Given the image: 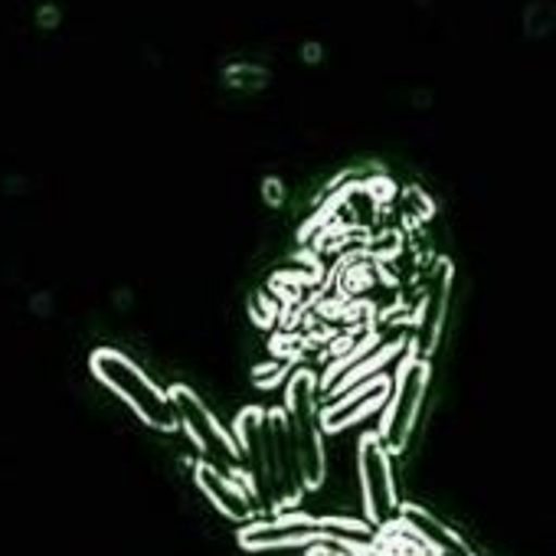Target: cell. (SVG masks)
Wrapping results in <instances>:
<instances>
[{
    "mask_svg": "<svg viewBox=\"0 0 556 556\" xmlns=\"http://www.w3.org/2000/svg\"><path fill=\"white\" fill-rule=\"evenodd\" d=\"M174 400H177V409L184 416V429L193 435V442L200 445V452H210L213 455V465L226 475H245V458H242V448L216 426V419L197 403L193 393L187 390H174Z\"/></svg>",
    "mask_w": 556,
    "mask_h": 556,
    "instance_id": "277c9868",
    "label": "cell"
},
{
    "mask_svg": "<svg viewBox=\"0 0 556 556\" xmlns=\"http://www.w3.org/2000/svg\"><path fill=\"white\" fill-rule=\"evenodd\" d=\"M426 383H429V364L422 357L403 361L400 377H396V393L390 400V409H387L383 429H380V439H383L390 455H400L406 448V442L413 435V426H416V413L422 406Z\"/></svg>",
    "mask_w": 556,
    "mask_h": 556,
    "instance_id": "3957f363",
    "label": "cell"
},
{
    "mask_svg": "<svg viewBox=\"0 0 556 556\" xmlns=\"http://www.w3.org/2000/svg\"><path fill=\"white\" fill-rule=\"evenodd\" d=\"M403 523H406L409 530H416V533L429 543V549L439 553V556H465V553H468L465 543H462L448 527L435 523L429 514H422V510H416V507H406V510H403Z\"/></svg>",
    "mask_w": 556,
    "mask_h": 556,
    "instance_id": "ba28073f",
    "label": "cell"
},
{
    "mask_svg": "<svg viewBox=\"0 0 556 556\" xmlns=\"http://www.w3.org/2000/svg\"><path fill=\"white\" fill-rule=\"evenodd\" d=\"M367 530L361 523H318V520H275V523H252L239 533L245 549H275V546H305L315 540L328 543H354L364 540Z\"/></svg>",
    "mask_w": 556,
    "mask_h": 556,
    "instance_id": "7a4b0ae2",
    "label": "cell"
},
{
    "mask_svg": "<svg viewBox=\"0 0 556 556\" xmlns=\"http://www.w3.org/2000/svg\"><path fill=\"white\" fill-rule=\"evenodd\" d=\"M197 481H200V488L213 497V504L219 507V514H226L229 520L242 523V520L252 517V510H255L252 501H255V497H252L232 475L219 471L213 462L197 465Z\"/></svg>",
    "mask_w": 556,
    "mask_h": 556,
    "instance_id": "52a82bcc",
    "label": "cell"
},
{
    "mask_svg": "<svg viewBox=\"0 0 556 556\" xmlns=\"http://www.w3.org/2000/svg\"><path fill=\"white\" fill-rule=\"evenodd\" d=\"M448 289H452V265H439V271L432 275L429 292L422 295L419 305V318H416V348L422 354H432L442 334V321L448 312Z\"/></svg>",
    "mask_w": 556,
    "mask_h": 556,
    "instance_id": "8992f818",
    "label": "cell"
},
{
    "mask_svg": "<svg viewBox=\"0 0 556 556\" xmlns=\"http://www.w3.org/2000/svg\"><path fill=\"white\" fill-rule=\"evenodd\" d=\"M361 484H364V504L367 517L374 523H390L396 517V484L390 468V452L380 435L361 439Z\"/></svg>",
    "mask_w": 556,
    "mask_h": 556,
    "instance_id": "5b68a950",
    "label": "cell"
},
{
    "mask_svg": "<svg viewBox=\"0 0 556 556\" xmlns=\"http://www.w3.org/2000/svg\"><path fill=\"white\" fill-rule=\"evenodd\" d=\"M315 374L312 370H299L286 390V413H289V426H292V439H295V452H299V465H302V478L305 488H318L325 481V439L318 429V400H315Z\"/></svg>",
    "mask_w": 556,
    "mask_h": 556,
    "instance_id": "6da1fadb",
    "label": "cell"
}]
</instances>
